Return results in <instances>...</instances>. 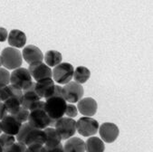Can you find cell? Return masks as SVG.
Listing matches in <instances>:
<instances>
[{"instance_id": "d590c367", "label": "cell", "mask_w": 153, "mask_h": 152, "mask_svg": "<svg viewBox=\"0 0 153 152\" xmlns=\"http://www.w3.org/2000/svg\"><path fill=\"white\" fill-rule=\"evenodd\" d=\"M2 132V129H1V122H0V134Z\"/></svg>"}, {"instance_id": "44dd1931", "label": "cell", "mask_w": 153, "mask_h": 152, "mask_svg": "<svg viewBox=\"0 0 153 152\" xmlns=\"http://www.w3.org/2000/svg\"><path fill=\"white\" fill-rule=\"evenodd\" d=\"M104 142L97 137H90L85 142L86 152H104Z\"/></svg>"}, {"instance_id": "7402d4cb", "label": "cell", "mask_w": 153, "mask_h": 152, "mask_svg": "<svg viewBox=\"0 0 153 152\" xmlns=\"http://www.w3.org/2000/svg\"><path fill=\"white\" fill-rule=\"evenodd\" d=\"M62 59L63 56L61 53L55 50H50L46 52L44 56V60L45 62V64L49 67H55L56 65H60L62 63Z\"/></svg>"}, {"instance_id": "ffe728a7", "label": "cell", "mask_w": 153, "mask_h": 152, "mask_svg": "<svg viewBox=\"0 0 153 152\" xmlns=\"http://www.w3.org/2000/svg\"><path fill=\"white\" fill-rule=\"evenodd\" d=\"M44 130H45V135H46L45 143L44 145V147L45 148H53V147H55V146L61 144L62 139H61L60 135L58 134V132L56 131V130L54 128L48 127V128L45 129Z\"/></svg>"}, {"instance_id": "8fae6325", "label": "cell", "mask_w": 153, "mask_h": 152, "mask_svg": "<svg viewBox=\"0 0 153 152\" xmlns=\"http://www.w3.org/2000/svg\"><path fill=\"white\" fill-rule=\"evenodd\" d=\"M63 98L65 102L69 103L78 102L81 99H82L84 90L81 84L75 82H70L63 87Z\"/></svg>"}, {"instance_id": "4316f807", "label": "cell", "mask_w": 153, "mask_h": 152, "mask_svg": "<svg viewBox=\"0 0 153 152\" xmlns=\"http://www.w3.org/2000/svg\"><path fill=\"white\" fill-rule=\"evenodd\" d=\"M26 146L21 142H15L13 145L5 149L4 152H25Z\"/></svg>"}, {"instance_id": "f546056e", "label": "cell", "mask_w": 153, "mask_h": 152, "mask_svg": "<svg viewBox=\"0 0 153 152\" xmlns=\"http://www.w3.org/2000/svg\"><path fill=\"white\" fill-rule=\"evenodd\" d=\"M25 152H45V148L43 145H31L26 147Z\"/></svg>"}, {"instance_id": "d4e9b609", "label": "cell", "mask_w": 153, "mask_h": 152, "mask_svg": "<svg viewBox=\"0 0 153 152\" xmlns=\"http://www.w3.org/2000/svg\"><path fill=\"white\" fill-rule=\"evenodd\" d=\"M16 142V138L15 136L9 135V134H2L0 135V143L2 144V146L4 147V148H7L8 147H10L11 145H13Z\"/></svg>"}, {"instance_id": "9c48e42d", "label": "cell", "mask_w": 153, "mask_h": 152, "mask_svg": "<svg viewBox=\"0 0 153 152\" xmlns=\"http://www.w3.org/2000/svg\"><path fill=\"white\" fill-rule=\"evenodd\" d=\"M27 121L33 128L38 130H44L50 126V118L45 110V108H38L30 110Z\"/></svg>"}, {"instance_id": "e575fe53", "label": "cell", "mask_w": 153, "mask_h": 152, "mask_svg": "<svg viewBox=\"0 0 153 152\" xmlns=\"http://www.w3.org/2000/svg\"><path fill=\"white\" fill-rule=\"evenodd\" d=\"M2 66V60H1V57H0V68Z\"/></svg>"}, {"instance_id": "e0dca14e", "label": "cell", "mask_w": 153, "mask_h": 152, "mask_svg": "<svg viewBox=\"0 0 153 152\" xmlns=\"http://www.w3.org/2000/svg\"><path fill=\"white\" fill-rule=\"evenodd\" d=\"M97 102L94 98H83L77 102V110L84 117H91L97 112Z\"/></svg>"}, {"instance_id": "9a60e30c", "label": "cell", "mask_w": 153, "mask_h": 152, "mask_svg": "<svg viewBox=\"0 0 153 152\" xmlns=\"http://www.w3.org/2000/svg\"><path fill=\"white\" fill-rule=\"evenodd\" d=\"M54 82L53 78L50 79H45L39 82H36L35 90L37 95L42 99H48L53 96L54 92Z\"/></svg>"}, {"instance_id": "5b68a950", "label": "cell", "mask_w": 153, "mask_h": 152, "mask_svg": "<svg viewBox=\"0 0 153 152\" xmlns=\"http://www.w3.org/2000/svg\"><path fill=\"white\" fill-rule=\"evenodd\" d=\"M74 68L69 63H61L60 65L53 67L52 71L53 80L58 84H67L71 82L74 77Z\"/></svg>"}, {"instance_id": "5bb4252c", "label": "cell", "mask_w": 153, "mask_h": 152, "mask_svg": "<svg viewBox=\"0 0 153 152\" xmlns=\"http://www.w3.org/2000/svg\"><path fill=\"white\" fill-rule=\"evenodd\" d=\"M22 57L29 65L40 63V62H43V60H44V54L42 51L37 46L32 45V44H29L23 49Z\"/></svg>"}, {"instance_id": "2e32d148", "label": "cell", "mask_w": 153, "mask_h": 152, "mask_svg": "<svg viewBox=\"0 0 153 152\" xmlns=\"http://www.w3.org/2000/svg\"><path fill=\"white\" fill-rule=\"evenodd\" d=\"M1 129L2 131L6 134H9L12 136H16L20 130V128L23 123L18 121L14 116L7 114L1 121Z\"/></svg>"}, {"instance_id": "4dcf8cb0", "label": "cell", "mask_w": 153, "mask_h": 152, "mask_svg": "<svg viewBox=\"0 0 153 152\" xmlns=\"http://www.w3.org/2000/svg\"><path fill=\"white\" fill-rule=\"evenodd\" d=\"M45 152H65V149H64V146L62 144H59L55 147L45 148Z\"/></svg>"}, {"instance_id": "6da1fadb", "label": "cell", "mask_w": 153, "mask_h": 152, "mask_svg": "<svg viewBox=\"0 0 153 152\" xmlns=\"http://www.w3.org/2000/svg\"><path fill=\"white\" fill-rule=\"evenodd\" d=\"M18 142L24 143L26 147L31 145H45L46 135L45 130L33 128L28 122L22 124L19 132L16 135Z\"/></svg>"}, {"instance_id": "836d02e7", "label": "cell", "mask_w": 153, "mask_h": 152, "mask_svg": "<svg viewBox=\"0 0 153 152\" xmlns=\"http://www.w3.org/2000/svg\"><path fill=\"white\" fill-rule=\"evenodd\" d=\"M5 151V148H4V147L2 146V144L0 143V152H4Z\"/></svg>"}, {"instance_id": "484cf974", "label": "cell", "mask_w": 153, "mask_h": 152, "mask_svg": "<svg viewBox=\"0 0 153 152\" xmlns=\"http://www.w3.org/2000/svg\"><path fill=\"white\" fill-rule=\"evenodd\" d=\"M10 83V73L6 68H0V85L7 86Z\"/></svg>"}, {"instance_id": "83f0119b", "label": "cell", "mask_w": 153, "mask_h": 152, "mask_svg": "<svg viewBox=\"0 0 153 152\" xmlns=\"http://www.w3.org/2000/svg\"><path fill=\"white\" fill-rule=\"evenodd\" d=\"M78 114V110L77 107L75 105H74L73 103H67L66 104V109H65V115H66L67 118H74L76 117Z\"/></svg>"}, {"instance_id": "277c9868", "label": "cell", "mask_w": 153, "mask_h": 152, "mask_svg": "<svg viewBox=\"0 0 153 152\" xmlns=\"http://www.w3.org/2000/svg\"><path fill=\"white\" fill-rule=\"evenodd\" d=\"M2 65L7 70H16L20 68L23 63V57L20 51L13 47H7L1 53Z\"/></svg>"}, {"instance_id": "cb8c5ba5", "label": "cell", "mask_w": 153, "mask_h": 152, "mask_svg": "<svg viewBox=\"0 0 153 152\" xmlns=\"http://www.w3.org/2000/svg\"><path fill=\"white\" fill-rule=\"evenodd\" d=\"M29 113H30V110H28L27 109H25L21 106L20 109L16 113H14L12 116H14L18 121H20L21 123H25L28 120Z\"/></svg>"}, {"instance_id": "7a4b0ae2", "label": "cell", "mask_w": 153, "mask_h": 152, "mask_svg": "<svg viewBox=\"0 0 153 152\" xmlns=\"http://www.w3.org/2000/svg\"><path fill=\"white\" fill-rule=\"evenodd\" d=\"M67 102L63 97L52 96L45 102V110L50 118V126L54 127L55 122L63 118L65 112Z\"/></svg>"}, {"instance_id": "1f68e13d", "label": "cell", "mask_w": 153, "mask_h": 152, "mask_svg": "<svg viewBox=\"0 0 153 152\" xmlns=\"http://www.w3.org/2000/svg\"><path fill=\"white\" fill-rule=\"evenodd\" d=\"M7 30L4 27H0V42H5L7 39Z\"/></svg>"}, {"instance_id": "4fadbf2b", "label": "cell", "mask_w": 153, "mask_h": 152, "mask_svg": "<svg viewBox=\"0 0 153 152\" xmlns=\"http://www.w3.org/2000/svg\"><path fill=\"white\" fill-rule=\"evenodd\" d=\"M99 133L101 139L106 143L114 142L119 137V128L116 124L111 122H105L99 127Z\"/></svg>"}, {"instance_id": "603a6c76", "label": "cell", "mask_w": 153, "mask_h": 152, "mask_svg": "<svg viewBox=\"0 0 153 152\" xmlns=\"http://www.w3.org/2000/svg\"><path fill=\"white\" fill-rule=\"evenodd\" d=\"M91 76V72L87 67L84 66H78L74 72V82L79 83V84H82L85 83L89 78Z\"/></svg>"}, {"instance_id": "3957f363", "label": "cell", "mask_w": 153, "mask_h": 152, "mask_svg": "<svg viewBox=\"0 0 153 152\" xmlns=\"http://www.w3.org/2000/svg\"><path fill=\"white\" fill-rule=\"evenodd\" d=\"M36 82H33L26 90H23L21 99V106L28 110H33L38 108H45V102H41V98L37 95L35 90Z\"/></svg>"}, {"instance_id": "7c38bea8", "label": "cell", "mask_w": 153, "mask_h": 152, "mask_svg": "<svg viewBox=\"0 0 153 152\" xmlns=\"http://www.w3.org/2000/svg\"><path fill=\"white\" fill-rule=\"evenodd\" d=\"M27 70L29 73L31 74L32 78L36 80V82H39L45 79H50L53 77L51 68L43 62L30 65Z\"/></svg>"}, {"instance_id": "f1b7e54d", "label": "cell", "mask_w": 153, "mask_h": 152, "mask_svg": "<svg viewBox=\"0 0 153 152\" xmlns=\"http://www.w3.org/2000/svg\"><path fill=\"white\" fill-rule=\"evenodd\" d=\"M9 95V88L8 85L1 86L0 85V102H4Z\"/></svg>"}, {"instance_id": "52a82bcc", "label": "cell", "mask_w": 153, "mask_h": 152, "mask_svg": "<svg viewBox=\"0 0 153 152\" xmlns=\"http://www.w3.org/2000/svg\"><path fill=\"white\" fill-rule=\"evenodd\" d=\"M32 83V76L25 68H17L10 74V84L22 90H26Z\"/></svg>"}, {"instance_id": "30bf717a", "label": "cell", "mask_w": 153, "mask_h": 152, "mask_svg": "<svg viewBox=\"0 0 153 152\" xmlns=\"http://www.w3.org/2000/svg\"><path fill=\"white\" fill-rule=\"evenodd\" d=\"M8 88H9V95L7 99L4 102V104L7 113L13 115L21 107V99L23 96V90L11 84L8 85Z\"/></svg>"}, {"instance_id": "d6986e66", "label": "cell", "mask_w": 153, "mask_h": 152, "mask_svg": "<svg viewBox=\"0 0 153 152\" xmlns=\"http://www.w3.org/2000/svg\"><path fill=\"white\" fill-rule=\"evenodd\" d=\"M65 152H85V142L76 137L68 139L64 146Z\"/></svg>"}, {"instance_id": "ac0fdd59", "label": "cell", "mask_w": 153, "mask_h": 152, "mask_svg": "<svg viewBox=\"0 0 153 152\" xmlns=\"http://www.w3.org/2000/svg\"><path fill=\"white\" fill-rule=\"evenodd\" d=\"M7 41L10 46H12L13 48H23L26 44V36L21 30L14 29L9 33L7 36Z\"/></svg>"}, {"instance_id": "d6a6232c", "label": "cell", "mask_w": 153, "mask_h": 152, "mask_svg": "<svg viewBox=\"0 0 153 152\" xmlns=\"http://www.w3.org/2000/svg\"><path fill=\"white\" fill-rule=\"evenodd\" d=\"M7 115V111L5 107V104L4 102H0V121H1Z\"/></svg>"}, {"instance_id": "ba28073f", "label": "cell", "mask_w": 153, "mask_h": 152, "mask_svg": "<svg viewBox=\"0 0 153 152\" xmlns=\"http://www.w3.org/2000/svg\"><path fill=\"white\" fill-rule=\"evenodd\" d=\"M99 122L91 117H82L76 121V131L83 137H91L99 130Z\"/></svg>"}, {"instance_id": "8992f818", "label": "cell", "mask_w": 153, "mask_h": 152, "mask_svg": "<svg viewBox=\"0 0 153 152\" xmlns=\"http://www.w3.org/2000/svg\"><path fill=\"white\" fill-rule=\"evenodd\" d=\"M53 128L56 130L62 140H67L74 137L76 132V121L74 119L63 117L56 121Z\"/></svg>"}]
</instances>
